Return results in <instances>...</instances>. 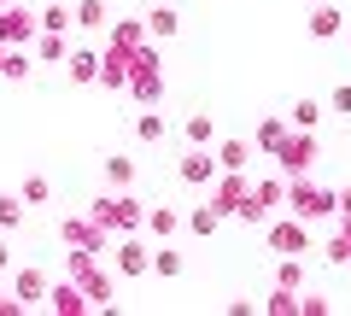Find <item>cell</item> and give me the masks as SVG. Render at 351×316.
Instances as JSON below:
<instances>
[{"instance_id": "23", "label": "cell", "mask_w": 351, "mask_h": 316, "mask_svg": "<svg viewBox=\"0 0 351 316\" xmlns=\"http://www.w3.org/2000/svg\"><path fill=\"white\" fill-rule=\"evenodd\" d=\"M152 276H164V281H176V276H182V252H176L170 241H164L158 252H152Z\"/></svg>"}, {"instance_id": "37", "label": "cell", "mask_w": 351, "mask_h": 316, "mask_svg": "<svg viewBox=\"0 0 351 316\" xmlns=\"http://www.w3.org/2000/svg\"><path fill=\"white\" fill-rule=\"evenodd\" d=\"M311 6H316V0H311Z\"/></svg>"}, {"instance_id": "29", "label": "cell", "mask_w": 351, "mask_h": 316, "mask_svg": "<svg viewBox=\"0 0 351 316\" xmlns=\"http://www.w3.org/2000/svg\"><path fill=\"white\" fill-rule=\"evenodd\" d=\"M18 199H24V205H47L53 199V182L47 176H24V193H18Z\"/></svg>"}, {"instance_id": "3", "label": "cell", "mask_w": 351, "mask_h": 316, "mask_svg": "<svg viewBox=\"0 0 351 316\" xmlns=\"http://www.w3.org/2000/svg\"><path fill=\"white\" fill-rule=\"evenodd\" d=\"M287 211L304 217V223H322V217H334V193L311 188V182H299V176H287Z\"/></svg>"}, {"instance_id": "9", "label": "cell", "mask_w": 351, "mask_h": 316, "mask_svg": "<svg viewBox=\"0 0 351 316\" xmlns=\"http://www.w3.org/2000/svg\"><path fill=\"white\" fill-rule=\"evenodd\" d=\"M36 41V18L18 6H0V47H29Z\"/></svg>"}, {"instance_id": "8", "label": "cell", "mask_w": 351, "mask_h": 316, "mask_svg": "<svg viewBox=\"0 0 351 316\" xmlns=\"http://www.w3.org/2000/svg\"><path fill=\"white\" fill-rule=\"evenodd\" d=\"M112 264H117V276H129V281H135V276H152V246H141L135 234H123V246L112 252Z\"/></svg>"}, {"instance_id": "28", "label": "cell", "mask_w": 351, "mask_h": 316, "mask_svg": "<svg viewBox=\"0 0 351 316\" xmlns=\"http://www.w3.org/2000/svg\"><path fill=\"white\" fill-rule=\"evenodd\" d=\"M106 182L112 188H135V158H106Z\"/></svg>"}, {"instance_id": "14", "label": "cell", "mask_w": 351, "mask_h": 316, "mask_svg": "<svg viewBox=\"0 0 351 316\" xmlns=\"http://www.w3.org/2000/svg\"><path fill=\"white\" fill-rule=\"evenodd\" d=\"M176 29H182V12H176V6H152V12H147V36L170 41Z\"/></svg>"}, {"instance_id": "16", "label": "cell", "mask_w": 351, "mask_h": 316, "mask_svg": "<svg viewBox=\"0 0 351 316\" xmlns=\"http://www.w3.org/2000/svg\"><path fill=\"white\" fill-rule=\"evenodd\" d=\"M252 165V141H223L217 147V170H246Z\"/></svg>"}, {"instance_id": "12", "label": "cell", "mask_w": 351, "mask_h": 316, "mask_svg": "<svg viewBox=\"0 0 351 316\" xmlns=\"http://www.w3.org/2000/svg\"><path fill=\"white\" fill-rule=\"evenodd\" d=\"M47 304H53L59 316H82V311H88V293L76 287V281H59V287L47 281Z\"/></svg>"}, {"instance_id": "10", "label": "cell", "mask_w": 351, "mask_h": 316, "mask_svg": "<svg viewBox=\"0 0 351 316\" xmlns=\"http://www.w3.org/2000/svg\"><path fill=\"white\" fill-rule=\"evenodd\" d=\"M304 29H311L316 41H334L339 29H346V12H339V6H328V0H316L311 18H304Z\"/></svg>"}, {"instance_id": "13", "label": "cell", "mask_w": 351, "mask_h": 316, "mask_svg": "<svg viewBox=\"0 0 351 316\" xmlns=\"http://www.w3.org/2000/svg\"><path fill=\"white\" fill-rule=\"evenodd\" d=\"M141 228H147V234H158V241H170L176 228H182V211H176V205H152V211L141 217Z\"/></svg>"}, {"instance_id": "26", "label": "cell", "mask_w": 351, "mask_h": 316, "mask_svg": "<svg viewBox=\"0 0 351 316\" xmlns=\"http://www.w3.org/2000/svg\"><path fill=\"white\" fill-rule=\"evenodd\" d=\"M276 287H287V293H299V287H304V258H281Z\"/></svg>"}, {"instance_id": "33", "label": "cell", "mask_w": 351, "mask_h": 316, "mask_svg": "<svg viewBox=\"0 0 351 316\" xmlns=\"http://www.w3.org/2000/svg\"><path fill=\"white\" fill-rule=\"evenodd\" d=\"M334 211H339V217H351V188H346V193H334Z\"/></svg>"}, {"instance_id": "24", "label": "cell", "mask_w": 351, "mask_h": 316, "mask_svg": "<svg viewBox=\"0 0 351 316\" xmlns=\"http://www.w3.org/2000/svg\"><path fill=\"white\" fill-rule=\"evenodd\" d=\"M71 24H76V29H100V24H106V6H100V0H76Z\"/></svg>"}, {"instance_id": "17", "label": "cell", "mask_w": 351, "mask_h": 316, "mask_svg": "<svg viewBox=\"0 0 351 316\" xmlns=\"http://www.w3.org/2000/svg\"><path fill=\"white\" fill-rule=\"evenodd\" d=\"M182 223H188V234H199V241H205V234H217V223H223V217H217V205L205 199V205H193Z\"/></svg>"}, {"instance_id": "1", "label": "cell", "mask_w": 351, "mask_h": 316, "mask_svg": "<svg viewBox=\"0 0 351 316\" xmlns=\"http://www.w3.org/2000/svg\"><path fill=\"white\" fill-rule=\"evenodd\" d=\"M88 217H94L106 234H135L141 217H147V205H141L129 188H117V193H106V199H94V211H88Z\"/></svg>"}, {"instance_id": "11", "label": "cell", "mask_w": 351, "mask_h": 316, "mask_svg": "<svg viewBox=\"0 0 351 316\" xmlns=\"http://www.w3.org/2000/svg\"><path fill=\"white\" fill-rule=\"evenodd\" d=\"M12 299H18V311H29V304H47V276H41V269H18Z\"/></svg>"}, {"instance_id": "35", "label": "cell", "mask_w": 351, "mask_h": 316, "mask_svg": "<svg viewBox=\"0 0 351 316\" xmlns=\"http://www.w3.org/2000/svg\"><path fill=\"white\" fill-rule=\"evenodd\" d=\"M339 36H346V41H351V24H346V29H339Z\"/></svg>"}, {"instance_id": "36", "label": "cell", "mask_w": 351, "mask_h": 316, "mask_svg": "<svg viewBox=\"0 0 351 316\" xmlns=\"http://www.w3.org/2000/svg\"><path fill=\"white\" fill-rule=\"evenodd\" d=\"M0 6H6V0H0Z\"/></svg>"}, {"instance_id": "5", "label": "cell", "mask_w": 351, "mask_h": 316, "mask_svg": "<svg viewBox=\"0 0 351 316\" xmlns=\"http://www.w3.org/2000/svg\"><path fill=\"white\" fill-rule=\"evenodd\" d=\"M59 234H64V246H76V252H88V258H106V241H112L94 217H64Z\"/></svg>"}, {"instance_id": "18", "label": "cell", "mask_w": 351, "mask_h": 316, "mask_svg": "<svg viewBox=\"0 0 351 316\" xmlns=\"http://www.w3.org/2000/svg\"><path fill=\"white\" fill-rule=\"evenodd\" d=\"M36 59H41V64L71 59V41H64V36H53V29H41V36H36Z\"/></svg>"}, {"instance_id": "15", "label": "cell", "mask_w": 351, "mask_h": 316, "mask_svg": "<svg viewBox=\"0 0 351 316\" xmlns=\"http://www.w3.org/2000/svg\"><path fill=\"white\" fill-rule=\"evenodd\" d=\"M322 112H328V106L304 94V100H293V106H287V123H293V129H316V123H322Z\"/></svg>"}, {"instance_id": "27", "label": "cell", "mask_w": 351, "mask_h": 316, "mask_svg": "<svg viewBox=\"0 0 351 316\" xmlns=\"http://www.w3.org/2000/svg\"><path fill=\"white\" fill-rule=\"evenodd\" d=\"M211 141H217V123L205 112H193L188 117V147H211Z\"/></svg>"}, {"instance_id": "20", "label": "cell", "mask_w": 351, "mask_h": 316, "mask_svg": "<svg viewBox=\"0 0 351 316\" xmlns=\"http://www.w3.org/2000/svg\"><path fill=\"white\" fill-rule=\"evenodd\" d=\"M24 211L29 205L18 199V193H0V234H18V228H24Z\"/></svg>"}, {"instance_id": "2", "label": "cell", "mask_w": 351, "mask_h": 316, "mask_svg": "<svg viewBox=\"0 0 351 316\" xmlns=\"http://www.w3.org/2000/svg\"><path fill=\"white\" fill-rule=\"evenodd\" d=\"M316 152H322V147H316V129H287V141H281L269 158L281 165V176H299V170L316 165Z\"/></svg>"}, {"instance_id": "22", "label": "cell", "mask_w": 351, "mask_h": 316, "mask_svg": "<svg viewBox=\"0 0 351 316\" xmlns=\"http://www.w3.org/2000/svg\"><path fill=\"white\" fill-rule=\"evenodd\" d=\"M287 129H293L287 117H263V123H258V147H263V152H276L281 141H287Z\"/></svg>"}, {"instance_id": "25", "label": "cell", "mask_w": 351, "mask_h": 316, "mask_svg": "<svg viewBox=\"0 0 351 316\" xmlns=\"http://www.w3.org/2000/svg\"><path fill=\"white\" fill-rule=\"evenodd\" d=\"M0 76H12V82L29 76V53L24 47H0Z\"/></svg>"}, {"instance_id": "34", "label": "cell", "mask_w": 351, "mask_h": 316, "mask_svg": "<svg viewBox=\"0 0 351 316\" xmlns=\"http://www.w3.org/2000/svg\"><path fill=\"white\" fill-rule=\"evenodd\" d=\"M6 264H12V246H6V234H0V269H6Z\"/></svg>"}, {"instance_id": "30", "label": "cell", "mask_w": 351, "mask_h": 316, "mask_svg": "<svg viewBox=\"0 0 351 316\" xmlns=\"http://www.w3.org/2000/svg\"><path fill=\"white\" fill-rule=\"evenodd\" d=\"M263 311H276V316H299V293L276 287V293H269V299H263Z\"/></svg>"}, {"instance_id": "4", "label": "cell", "mask_w": 351, "mask_h": 316, "mask_svg": "<svg viewBox=\"0 0 351 316\" xmlns=\"http://www.w3.org/2000/svg\"><path fill=\"white\" fill-rule=\"evenodd\" d=\"M246 193H252L246 170H217V176H211V205H217V217H234L240 205H246Z\"/></svg>"}, {"instance_id": "21", "label": "cell", "mask_w": 351, "mask_h": 316, "mask_svg": "<svg viewBox=\"0 0 351 316\" xmlns=\"http://www.w3.org/2000/svg\"><path fill=\"white\" fill-rule=\"evenodd\" d=\"M71 82H100V53L76 47V53H71Z\"/></svg>"}, {"instance_id": "19", "label": "cell", "mask_w": 351, "mask_h": 316, "mask_svg": "<svg viewBox=\"0 0 351 316\" xmlns=\"http://www.w3.org/2000/svg\"><path fill=\"white\" fill-rule=\"evenodd\" d=\"M164 135H170V123H164L158 112H141V117H135V141H141V147H158Z\"/></svg>"}, {"instance_id": "32", "label": "cell", "mask_w": 351, "mask_h": 316, "mask_svg": "<svg viewBox=\"0 0 351 316\" xmlns=\"http://www.w3.org/2000/svg\"><path fill=\"white\" fill-rule=\"evenodd\" d=\"M328 112H339V117H351V82H339V88L328 94Z\"/></svg>"}, {"instance_id": "7", "label": "cell", "mask_w": 351, "mask_h": 316, "mask_svg": "<svg viewBox=\"0 0 351 316\" xmlns=\"http://www.w3.org/2000/svg\"><path fill=\"white\" fill-rule=\"evenodd\" d=\"M176 176L188 182V188H211V176H217V158L205 147H188L182 158H176Z\"/></svg>"}, {"instance_id": "6", "label": "cell", "mask_w": 351, "mask_h": 316, "mask_svg": "<svg viewBox=\"0 0 351 316\" xmlns=\"http://www.w3.org/2000/svg\"><path fill=\"white\" fill-rule=\"evenodd\" d=\"M269 252H281V258H304V252H311V223H304V217L269 223Z\"/></svg>"}, {"instance_id": "31", "label": "cell", "mask_w": 351, "mask_h": 316, "mask_svg": "<svg viewBox=\"0 0 351 316\" xmlns=\"http://www.w3.org/2000/svg\"><path fill=\"white\" fill-rule=\"evenodd\" d=\"M36 29H53V36H64V29H71V6H47V12L36 18Z\"/></svg>"}]
</instances>
